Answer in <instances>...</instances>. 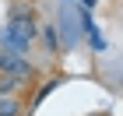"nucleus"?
I'll return each mask as SVG.
<instances>
[{
	"mask_svg": "<svg viewBox=\"0 0 123 116\" xmlns=\"http://www.w3.org/2000/svg\"><path fill=\"white\" fill-rule=\"evenodd\" d=\"M0 74H11L14 81H21V85L28 88L32 81L39 77V70H35V63H32V60L18 56V53H7V49H0Z\"/></svg>",
	"mask_w": 123,
	"mask_h": 116,
	"instance_id": "f257e3e1",
	"label": "nucleus"
},
{
	"mask_svg": "<svg viewBox=\"0 0 123 116\" xmlns=\"http://www.w3.org/2000/svg\"><path fill=\"white\" fill-rule=\"evenodd\" d=\"M25 98L21 95H0V116H25Z\"/></svg>",
	"mask_w": 123,
	"mask_h": 116,
	"instance_id": "f03ea898",
	"label": "nucleus"
},
{
	"mask_svg": "<svg viewBox=\"0 0 123 116\" xmlns=\"http://www.w3.org/2000/svg\"><path fill=\"white\" fill-rule=\"evenodd\" d=\"M21 88H25V85H21V81H14L11 74H0V95H18Z\"/></svg>",
	"mask_w": 123,
	"mask_h": 116,
	"instance_id": "7ed1b4c3",
	"label": "nucleus"
},
{
	"mask_svg": "<svg viewBox=\"0 0 123 116\" xmlns=\"http://www.w3.org/2000/svg\"><path fill=\"white\" fill-rule=\"evenodd\" d=\"M39 32H42L46 49H49V53H56V49H60V42H56V28H53V25H46V28H39Z\"/></svg>",
	"mask_w": 123,
	"mask_h": 116,
	"instance_id": "20e7f679",
	"label": "nucleus"
}]
</instances>
